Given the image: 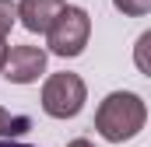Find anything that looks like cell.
I'll use <instances>...</instances> for the list:
<instances>
[{"label":"cell","instance_id":"6da1fadb","mask_svg":"<svg viewBox=\"0 0 151 147\" xmlns=\"http://www.w3.org/2000/svg\"><path fill=\"white\" fill-rule=\"evenodd\" d=\"M148 123V105L141 95L134 91H113L102 98V105L95 109V130L109 140V144H123L134 140Z\"/></svg>","mask_w":151,"mask_h":147},{"label":"cell","instance_id":"7a4b0ae2","mask_svg":"<svg viewBox=\"0 0 151 147\" xmlns=\"http://www.w3.org/2000/svg\"><path fill=\"white\" fill-rule=\"evenodd\" d=\"M91 35V18L84 7H63L53 25L46 28V42H49V53L56 56H81L84 46Z\"/></svg>","mask_w":151,"mask_h":147},{"label":"cell","instance_id":"3957f363","mask_svg":"<svg viewBox=\"0 0 151 147\" xmlns=\"http://www.w3.org/2000/svg\"><path fill=\"white\" fill-rule=\"evenodd\" d=\"M84 102H88V88H84V81L77 74L63 70V74L46 77V84H42V109H46V116L74 119L84 109Z\"/></svg>","mask_w":151,"mask_h":147},{"label":"cell","instance_id":"277c9868","mask_svg":"<svg viewBox=\"0 0 151 147\" xmlns=\"http://www.w3.org/2000/svg\"><path fill=\"white\" fill-rule=\"evenodd\" d=\"M46 70V49L39 46H14L7 49V60H4V77L11 84H35Z\"/></svg>","mask_w":151,"mask_h":147},{"label":"cell","instance_id":"5b68a950","mask_svg":"<svg viewBox=\"0 0 151 147\" xmlns=\"http://www.w3.org/2000/svg\"><path fill=\"white\" fill-rule=\"evenodd\" d=\"M18 7V18H21V25L28 28V32H35V35H46V28L53 25V18L67 7L63 0H21V4H14Z\"/></svg>","mask_w":151,"mask_h":147},{"label":"cell","instance_id":"8992f818","mask_svg":"<svg viewBox=\"0 0 151 147\" xmlns=\"http://www.w3.org/2000/svg\"><path fill=\"white\" fill-rule=\"evenodd\" d=\"M32 130V119L28 116H14V112L0 109V137H21V133H28Z\"/></svg>","mask_w":151,"mask_h":147},{"label":"cell","instance_id":"52a82bcc","mask_svg":"<svg viewBox=\"0 0 151 147\" xmlns=\"http://www.w3.org/2000/svg\"><path fill=\"white\" fill-rule=\"evenodd\" d=\"M116 11H123L127 18H144L151 11V0H113Z\"/></svg>","mask_w":151,"mask_h":147},{"label":"cell","instance_id":"ba28073f","mask_svg":"<svg viewBox=\"0 0 151 147\" xmlns=\"http://www.w3.org/2000/svg\"><path fill=\"white\" fill-rule=\"evenodd\" d=\"M14 18H18V7H14L11 0H0V39H7L11 25H14Z\"/></svg>","mask_w":151,"mask_h":147},{"label":"cell","instance_id":"9c48e42d","mask_svg":"<svg viewBox=\"0 0 151 147\" xmlns=\"http://www.w3.org/2000/svg\"><path fill=\"white\" fill-rule=\"evenodd\" d=\"M7 49H11V46H7V39H0V70H4V60H7Z\"/></svg>","mask_w":151,"mask_h":147},{"label":"cell","instance_id":"30bf717a","mask_svg":"<svg viewBox=\"0 0 151 147\" xmlns=\"http://www.w3.org/2000/svg\"><path fill=\"white\" fill-rule=\"evenodd\" d=\"M67 147H95V144H91V140H84V137H77V140H70Z\"/></svg>","mask_w":151,"mask_h":147},{"label":"cell","instance_id":"8fae6325","mask_svg":"<svg viewBox=\"0 0 151 147\" xmlns=\"http://www.w3.org/2000/svg\"><path fill=\"white\" fill-rule=\"evenodd\" d=\"M0 147H35V144H18V140H4Z\"/></svg>","mask_w":151,"mask_h":147}]
</instances>
